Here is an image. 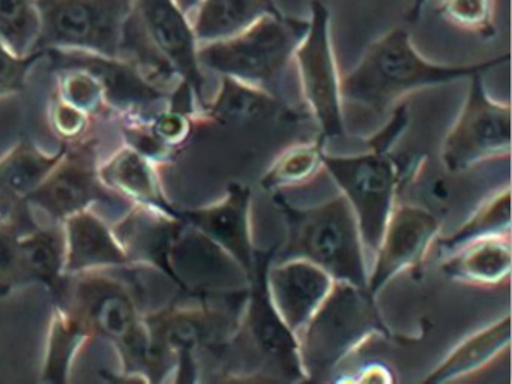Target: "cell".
Here are the masks:
<instances>
[{
  "label": "cell",
  "mask_w": 512,
  "mask_h": 384,
  "mask_svg": "<svg viewBox=\"0 0 512 384\" xmlns=\"http://www.w3.org/2000/svg\"><path fill=\"white\" fill-rule=\"evenodd\" d=\"M509 53L466 65L425 59L404 27H395L368 45L358 65L341 77L344 101L383 113L418 90L443 86L509 62Z\"/></svg>",
  "instance_id": "6da1fadb"
},
{
  "label": "cell",
  "mask_w": 512,
  "mask_h": 384,
  "mask_svg": "<svg viewBox=\"0 0 512 384\" xmlns=\"http://www.w3.org/2000/svg\"><path fill=\"white\" fill-rule=\"evenodd\" d=\"M286 225V240L275 260L301 258L328 272L337 282L367 290L365 245L349 201L338 192L314 206H293L283 192L272 195Z\"/></svg>",
  "instance_id": "7a4b0ae2"
},
{
  "label": "cell",
  "mask_w": 512,
  "mask_h": 384,
  "mask_svg": "<svg viewBox=\"0 0 512 384\" xmlns=\"http://www.w3.org/2000/svg\"><path fill=\"white\" fill-rule=\"evenodd\" d=\"M389 338L376 297L364 288L335 281L331 293L298 335L308 381L326 380L350 354L371 339Z\"/></svg>",
  "instance_id": "3957f363"
},
{
  "label": "cell",
  "mask_w": 512,
  "mask_h": 384,
  "mask_svg": "<svg viewBox=\"0 0 512 384\" xmlns=\"http://www.w3.org/2000/svg\"><path fill=\"white\" fill-rule=\"evenodd\" d=\"M310 20L278 11L221 41L199 45L203 69L266 89L289 68Z\"/></svg>",
  "instance_id": "277c9868"
},
{
  "label": "cell",
  "mask_w": 512,
  "mask_h": 384,
  "mask_svg": "<svg viewBox=\"0 0 512 384\" xmlns=\"http://www.w3.org/2000/svg\"><path fill=\"white\" fill-rule=\"evenodd\" d=\"M278 245L260 251L256 266L247 279L244 302L229 344L241 348L242 354L256 360V374L269 380L308 381L302 366L298 336L286 326L272 305L266 287V270L275 260Z\"/></svg>",
  "instance_id": "5b68a950"
},
{
  "label": "cell",
  "mask_w": 512,
  "mask_h": 384,
  "mask_svg": "<svg viewBox=\"0 0 512 384\" xmlns=\"http://www.w3.org/2000/svg\"><path fill=\"white\" fill-rule=\"evenodd\" d=\"M323 170L349 201L365 249L376 251L409 168H404L391 150L370 147V152L361 155L335 156L325 152Z\"/></svg>",
  "instance_id": "8992f818"
},
{
  "label": "cell",
  "mask_w": 512,
  "mask_h": 384,
  "mask_svg": "<svg viewBox=\"0 0 512 384\" xmlns=\"http://www.w3.org/2000/svg\"><path fill=\"white\" fill-rule=\"evenodd\" d=\"M134 0H37L35 51L77 50L122 57V35Z\"/></svg>",
  "instance_id": "52a82bcc"
},
{
  "label": "cell",
  "mask_w": 512,
  "mask_h": 384,
  "mask_svg": "<svg viewBox=\"0 0 512 384\" xmlns=\"http://www.w3.org/2000/svg\"><path fill=\"white\" fill-rule=\"evenodd\" d=\"M467 80L466 101L443 141V167L451 174L511 155V105L488 95L484 72Z\"/></svg>",
  "instance_id": "ba28073f"
},
{
  "label": "cell",
  "mask_w": 512,
  "mask_h": 384,
  "mask_svg": "<svg viewBox=\"0 0 512 384\" xmlns=\"http://www.w3.org/2000/svg\"><path fill=\"white\" fill-rule=\"evenodd\" d=\"M302 96L320 129V138L344 137V99L341 75L331 36V12L320 0L311 2L310 26L296 48Z\"/></svg>",
  "instance_id": "9c48e42d"
},
{
  "label": "cell",
  "mask_w": 512,
  "mask_h": 384,
  "mask_svg": "<svg viewBox=\"0 0 512 384\" xmlns=\"http://www.w3.org/2000/svg\"><path fill=\"white\" fill-rule=\"evenodd\" d=\"M97 203L118 206L128 201L104 185L97 140L85 137L67 143L61 161L28 198L29 206L37 207L53 222H64Z\"/></svg>",
  "instance_id": "30bf717a"
},
{
  "label": "cell",
  "mask_w": 512,
  "mask_h": 384,
  "mask_svg": "<svg viewBox=\"0 0 512 384\" xmlns=\"http://www.w3.org/2000/svg\"><path fill=\"white\" fill-rule=\"evenodd\" d=\"M152 338L176 360V381H190L197 372V354L203 350H224L235 332L238 317L208 303L170 305L143 315ZM196 380V378H194Z\"/></svg>",
  "instance_id": "8fae6325"
},
{
  "label": "cell",
  "mask_w": 512,
  "mask_h": 384,
  "mask_svg": "<svg viewBox=\"0 0 512 384\" xmlns=\"http://www.w3.org/2000/svg\"><path fill=\"white\" fill-rule=\"evenodd\" d=\"M46 56L52 60L53 71L82 69L91 74L103 90L107 110L121 117H149L160 111L154 108L169 102L172 92H167L127 57L77 50H50Z\"/></svg>",
  "instance_id": "7c38bea8"
},
{
  "label": "cell",
  "mask_w": 512,
  "mask_h": 384,
  "mask_svg": "<svg viewBox=\"0 0 512 384\" xmlns=\"http://www.w3.org/2000/svg\"><path fill=\"white\" fill-rule=\"evenodd\" d=\"M440 236V221L427 207L395 204L368 270L367 290L373 297L400 273H421L425 258Z\"/></svg>",
  "instance_id": "4fadbf2b"
},
{
  "label": "cell",
  "mask_w": 512,
  "mask_h": 384,
  "mask_svg": "<svg viewBox=\"0 0 512 384\" xmlns=\"http://www.w3.org/2000/svg\"><path fill=\"white\" fill-rule=\"evenodd\" d=\"M107 270L82 273L68 281L67 291L61 305L76 312L92 338L106 339L113 345L127 338L142 324L143 312L133 285L125 284Z\"/></svg>",
  "instance_id": "5bb4252c"
},
{
  "label": "cell",
  "mask_w": 512,
  "mask_h": 384,
  "mask_svg": "<svg viewBox=\"0 0 512 384\" xmlns=\"http://www.w3.org/2000/svg\"><path fill=\"white\" fill-rule=\"evenodd\" d=\"M134 17L155 50L169 63L181 83L196 96L199 113L205 107V75L199 62V42L190 17L173 0H134Z\"/></svg>",
  "instance_id": "9a60e30c"
},
{
  "label": "cell",
  "mask_w": 512,
  "mask_h": 384,
  "mask_svg": "<svg viewBox=\"0 0 512 384\" xmlns=\"http://www.w3.org/2000/svg\"><path fill=\"white\" fill-rule=\"evenodd\" d=\"M251 210L253 192L250 186L232 182L217 203L179 210V218L224 252L241 269L247 281L256 266L257 255Z\"/></svg>",
  "instance_id": "2e32d148"
},
{
  "label": "cell",
  "mask_w": 512,
  "mask_h": 384,
  "mask_svg": "<svg viewBox=\"0 0 512 384\" xmlns=\"http://www.w3.org/2000/svg\"><path fill=\"white\" fill-rule=\"evenodd\" d=\"M334 284L328 272L301 258L274 260L266 270L272 305L296 336L319 311Z\"/></svg>",
  "instance_id": "e0dca14e"
},
{
  "label": "cell",
  "mask_w": 512,
  "mask_h": 384,
  "mask_svg": "<svg viewBox=\"0 0 512 384\" xmlns=\"http://www.w3.org/2000/svg\"><path fill=\"white\" fill-rule=\"evenodd\" d=\"M185 227L179 215L133 204V209L112 228L133 267H154L176 282L170 257Z\"/></svg>",
  "instance_id": "ac0fdd59"
},
{
  "label": "cell",
  "mask_w": 512,
  "mask_h": 384,
  "mask_svg": "<svg viewBox=\"0 0 512 384\" xmlns=\"http://www.w3.org/2000/svg\"><path fill=\"white\" fill-rule=\"evenodd\" d=\"M62 224L67 237L68 276L133 267L113 228L91 209L74 213Z\"/></svg>",
  "instance_id": "d6986e66"
},
{
  "label": "cell",
  "mask_w": 512,
  "mask_h": 384,
  "mask_svg": "<svg viewBox=\"0 0 512 384\" xmlns=\"http://www.w3.org/2000/svg\"><path fill=\"white\" fill-rule=\"evenodd\" d=\"M283 117L292 119L295 111L269 90L235 78L221 77L217 95L206 102L197 119L220 125H247Z\"/></svg>",
  "instance_id": "ffe728a7"
},
{
  "label": "cell",
  "mask_w": 512,
  "mask_h": 384,
  "mask_svg": "<svg viewBox=\"0 0 512 384\" xmlns=\"http://www.w3.org/2000/svg\"><path fill=\"white\" fill-rule=\"evenodd\" d=\"M19 248L26 284L44 285L55 302L62 300L70 281L64 224L35 225L20 236Z\"/></svg>",
  "instance_id": "44dd1931"
},
{
  "label": "cell",
  "mask_w": 512,
  "mask_h": 384,
  "mask_svg": "<svg viewBox=\"0 0 512 384\" xmlns=\"http://www.w3.org/2000/svg\"><path fill=\"white\" fill-rule=\"evenodd\" d=\"M511 236L484 237L446 254L440 270L446 278L472 287L491 288L509 281Z\"/></svg>",
  "instance_id": "7402d4cb"
},
{
  "label": "cell",
  "mask_w": 512,
  "mask_h": 384,
  "mask_svg": "<svg viewBox=\"0 0 512 384\" xmlns=\"http://www.w3.org/2000/svg\"><path fill=\"white\" fill-rule=\"evenodd\" d=\"M100 176L107 188L128 203L142 204L170 215H179V210L164 194L155 162L127 144L113 153L109 161L100 165Z\"/></svg>",
  "instance_id": "603a6c76"
},
{
  "label": "cell",
  "mask_w": 512,
  "mask_h": 384,
  "mask_svg": "<svg viewBox=\"0 0 512 384\" xmlns=\"http://www.w3.org/2000/svg\"><path fill=\"white\" fill-rule=\"evenodd\" d=\"M65 150L67 143L49 155L28 138H22L10 153L0 159V215L4 219L29 206V195L52 173Z\"/></svg>",
  "instance_id": "cb8c5ba5"
},
{
  "label": "cell",
  "mask_w": 512,
  "mask_h": 384,
  "mask_svg": "<svg viewBox=\"0 0 512 384\" xmlns=\"http://www.w3.org/2000/svg\"><path fill=\"white\" fill-rule=\"evenodd\" d=\"M511 347V315L503 317L470 335L458 344L442 363L425 377L424 383H451L484 369L509 351Z\"/></svg>",
  "instance_id": "d4e9b609"
},
{
  "label": "cell",
  "mask_w": 512,
  "mask_h": 384,
  "mask_svg": "<svg viewBox=\"0 0 512 384\" xmlns=\"http://www.w3.org/2000/svg\"><path fill=\"white\" fill-rule=\"evenodd\" d=\"M278 11L274 0H203L191 15V24L199 45L208 44L230 38Z\"/></svg>",
  "instance_id": "484cf974"
},
{
  "label": "cell",
  "mask_w": 512,
  "mask_h": 384,
  "mask_svg": "<svg viewBox=\"0 0 512 384\" xmlns=\"http://www.w3.org/2000/svg\"><path fill=\"white\" fill-rule=\"evenodd\" d=\"M89 339H92V333L85 321L67 306L55 302L41 381L67 383L73 360Z\"/></svg>",
  "instance_id": "4316f807"
},
{
  "label": "cell",
  "mask_w": 512,
  "mask_h": 384,
  "mask_svg": "<svg viewBox=\"0 0 512 384\" xmlns=\"http://www.w3.org/2000/svg\"><path fill=\"white\" fill-rule=\"evenodd\" d=\"M511 236V188L491 195L460 228L445 237H437L434 246L443 254L484 237Z\"/></svg>",
  "instance_id": "83f0119b"
},
{
  "label": "cell",
  "mask_w": 512,
  "mask_h": 384,
  "mask_svg": "<svg viewBox=\"0 0 512 384\" xmlns=\"http://www.w3.org/2000/svg\"><path fill=\"white\" fill-rule=\"evenodd\" d=\"M325 152V140L320 137L289 147L263 174V189L269 192H283V189L310 182L320 170H323Z\"/></svg>",
  "instance_id": "f1b7e54d"
},
{
  "label": "cell",
  "mask_w": 512,
  "mask_h": 384,
  "mask_svg": "<svg viewBox=\"0 0 512 384\" xmlns=\"http://www.w3.org/2000/svg\"><path fill=\"white\" fill-rule=\"evenodd\" d=\"M40 14L37 0H0V39L20 56L35 53Z\"/></svg>",
  "instance_id": "f546056e"
},
{
  "label": "cell",
  "mask_w": 512,
  "mask_h": 384,
  "mask_svg": "<svg viewBox=\"0 0 512 384\" xmlns=\"http://www.w3.org/2000/svg\"><path fill=\"white\" fill-rule=\"evenodd\" d=\"M443 20L481 38L496 33V0H437Z\"/></svg>",
  "instance_id": "4dcf8cb0"
},
{
  "label": "cell",
  "mask_w": 512,
  "mask_h": 384,
  "mask_svg": "<svg viewBox=\"0 0 512 384\" xmlns=\"http://www.w3.org/2000/svg\"><path fill=\"white\" fill-rule=\"evenodd\" d=\"M28 230L31 228L16 219L0 221V296L2 297L26 285L22 260H20L19 239Z\"/></svg>",
  "instance_id": "1f68e13d"
},
{
  "label": "cell",
  "mask_w": 512,
  "mask_h": 384,
  "mask_svg": "<svg viewBox=\"0 0 512 384\" xmlns=\"http://www.w3.org/2000/svg\"><path fill=\"white\" fill-rule=\"evenodd\" d=\"M59 74H61L58 90L59 98L64 99L74 107L80 108L89 116L107 110L103 90L91 74L82 71V69H68V71H61Z\"/></svg>",
  "instance_id": "d6a6232c"
},
{
  "label": "cell",
  "mask_w": 512,
  "mask_h": 384,
  "mask_svg": "<svg viewBox=\"0 0 512 384\" xmlns=\"http://www.w3.org/2000/svg\"><path fill=\"white\" fill-rule=\"evenodd\" d=\"M44 56L43 51L20 56L0 39V98L22 92L32 65Z\"/></svg>",
  "instance_id": "836d02e7"
},
{
  "label": "cell",
  "mask_w": 512,
  "mask_h": 384,
  "mask_svg": "<svg viewBox=\"0 0 512 384\" xmlns=\"http://www.w3.org/2000/svg\"><path fill=\"white\" fill-rule=\"evenodd\" d=\"M89 117L91 116L85 111L68 104L67 101L56 95L50 120H52L53 131L64 140V143H73V141L85 137L86 131H88Z\"/></svg>",
  "instance_id": "e575fe53"
},
{
  "label": "cell",
  "mask_w": 512,
  "mask_h": 384,
  "mask_svg": "<svg viewBox=\"0 0 512 384\" xmlns=\"http://www.w3.org/2000/svg\"><path fill=\"white\" fill-rule=\"evenodd\" d=\"M409 125V107L406 104H400L394 110L391 120L386 123L382 131L377 132L370 138V147L374 149L391 150L392 144L403 134L404 129Z\"/></svg>",
  "instance_id": "d590c367"
},
{
  "label": "cell",
  "mask_w": 512,
  "mask_h": 384,
  "mask_svg": "<svg viewBox=\"0 0 512 384\" xmlns=\"http://www.w3.org/2000/svg\"><path fill=\"white\" fill-rule=\"evenodd\" d=\"M428 2H430V0H412V5H410L409 11H407V20H418Z\"/></svg>",
  "instance_id": "8d00e7d4"
},
{
  "label": "cell",
  "mask_w": 512,
  "mask_h": 384,
  "mask_svg": "<svg viewBox=\"0 0 512 384\" xmlns=\"http://www.w3.org/2000/svg\"><path fill=\"white\" fill-rule=\"evenodd\" d=\"M173 2H175L176 6H178L185 15H188L191 20V15L196 12V9L199 8L203 0H173Z\"/></svg>",
  "instance_id": "74e56055"
},
{
  "label": "cell",
  "mask_w": 512,
  "mask_h": 384,
  "mask_svg": "<svg viewBox=\"0 0 512 384\" xmlns=\"http://www.w3.org/2000/svg\"><path fill=\"white\" fill-rule=\"evenodd\" d=\"M2 219H4V216L0 215V221H2Z\"/></svg>",
  "instance_id": "f35d334b"
}]
</instances>
